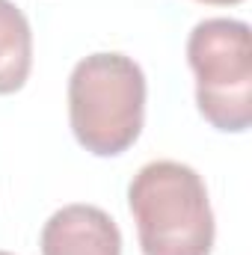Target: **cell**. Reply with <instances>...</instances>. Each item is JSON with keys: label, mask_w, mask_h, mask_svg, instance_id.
<instances>
[{"label": "cell", "mask_w": 252, "mask_h": 255, "mask_svg": "<svg viewBox=\"0 0 252 255\" xmlns=\"http://www.w3.org/2000/svg\"><path fill=\"white\" fill-rule=\"evenodd\" d=\"M142 255H211L217 226L202 175L178 160H151L127 184Z\"/></svg>", "instance_id": "6da1fadb"}, {"label": "cell", "mask_w": 252, "mask_h": 255, "mask_svg": "<svg viewBox=\"0 0 252 255\" xmlns=\"http://www.w3.org/2000/svg\"><path fill=\"white\" fill-rule=\"evenodd\" d=\"M145 74L125 54H89L68 77V122L74 139L95 157L127 151L145 122Z\"/></svg>", "instance_id": "7a4b0ae2"}, {"label": "cell", "mask_w": 252, "mask_h": 255, "mask_svg": "<svg viewBox=\"0 0 252 255\" xmlns=\"http://www.w3.org/2000/svg\"><path fill=\"white\" fill-rule=\"evenodd\" d=\"M187 63L196 77V107L223 133L252 125V33L238 18H205L187 39Z\"/></svg>", "instance_id": "3957f363"}, {"label": "cell", "mask_w": 252, "mask_h": 255, "mask_svg": "<svg viewBox=\"0 0 252 255\" xmlns=\"http://www.w3.org/2000/svg\"><path fill=\"white\" fill-rule=\"evenodd\" d=\"M39 247L42 255H122V232L107 211L74 202L48 217Z\"/></svg>", "instance_id": "277c9868"}, {"label": "cell", "mask_w": 252, "mask_h": 255, "mask_svg": "<svg viewBox=\"0 0 252 255\" xmlns=\"http://www.w3.org/2000/svg\"><path fill=\"white\" fill-rule=\"evenodd\" d=\"M33 68V30L27 15L12 3L0 0V95L24 89Z\"/></svg>", "instance_id": "5b68a950"}, {"label": "cell", "mask_w": 252, "mask_h": 255, "mask_svg": "<svg viewBox=\"0 0 252 255\" xmlns=\"http://www.w3.org/2000/svg\"><path fill=\"white\" fill-rule=\"evenodd\" d=\"M199 3H208V6H238L244 0H199Z\"/></svg>", "instance_id": "8992f818"}, {"label": "cell", "mask_w": 252, "mask_h": 255, "mask_svg": "<svg viewBox=\"0 0 252 255\" xmlns=\"http://www.w3.org/2000/svg\"><path fill=\"white\" fill-rule=\"evenodd\" d=\"M0 255H12V253H3V250H0Z\"/></svg>", "instance_id": "52a82bcc"}]
</instances>
